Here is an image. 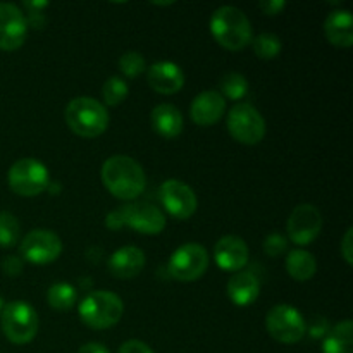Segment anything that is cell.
Segmentation results:
<instances>
[{
	"instance_id": "cell-1",
	"label": "cell",
	"mask_w": 353,
	"mask_h": 353,
	"mask_svg": "<svg viewBox=\"0 0 353 353\" xmlns=\"http://www.w3.org/2000/svg\"><path fill=\"white\" fill-rule=\"evenodd\" d=\"M103 186L112 193L116 199L130 202L138 199L145 192L147 176L140 162L128 155H114L102 164L100 171Z\"/></svg>"
},
{
	"instance_id": "cell-2",
	"label": "cell",
	"mask_w": 353,
	"mask_h": 353,
	"mask_svg": "<svg viewBox=\"0 0 353 353\" xmlns=\"http://www.w3.org/2000/svg\"><path fill=\"white\" fill-rule=\"evenodd\" d=\"M209 26L214 40L228 50H241L250 45L254 38L247 14L233 6H223L214 10Z\"/></svg>"
},
{
	"instance_id": "cell-3",
	"label": "cell",
	"mask_w": 353,
	"mask_h": 353,
	"mask_svg": "<svg viewBox=\"0 0 353 353\" xmlns=\"http://www.w3.org/2000/svg\"><path fill=\"white\" fill-rule=\"evenodd\" d=\"M69 130L81 138H97L109 126V112L105 105L92 97H78L71 100L64 110Z\"/></svg>"
},
{
	"instance_id": "cell-4",
	"label": "cell",
	"mask_w": 353,
	"mask_h": 353,
	"mask_svg": "<svg viewBox=\"0 0 353 353\" xmlns=\"http://www.w3.org/2000/svg\"><path fill=\"white\" fill-rule=\"evenodd\" d=\"M79 319L92 330H109L116 326L124 312V303L112 292H92L78 307Z\"/></svg>"
},
{
	"instance_id": "cell-5",
	"label": "cell",
	"mask_w": 353,
	"mask_h": 353,
	"mask_svg": "<svg viewBox=\"0 0 353 353\" xmlns=\"http://www.w3.org/2000/svg\"><path fill=\"white\" fill-rule=\"evenodd\" d=\"M0 326H2L3 336L14 345H26L33 341L37 336L38 314L33 307L24 300H14L6 303L2 314H0Z\"/></svg>"
},
{
	"instance_id": "cell-6",
	"label": "cell",
	"mask_w": 353,
	"mask_h": 353,
	"mask_svg": "<svg viewBox=\"0 0 353 353\" xmlns=\"http://www.w3.org/2000/svg\"><path fill=\"white\" fill-rule=\"evenodd\" d=\"M10 190L19 196H37L50 185V172L37 159H19L7 172Z\"/></svg>"
},
{
	"instance_id": "cell-7",
	"label": "cell",
	"mask_w": 353,
	"mask_h": 353,
	"mask_svg": "<svg viewBox=\"0 0 353 353\" xmlns=\"http://www.w3.org/2000/svg\"><path fill=\"white\" fill-rule=\"evenodd\" d=\"M269 336L285 345L299 343L305 336L307 324L302 314L288 303H278L265 316Z\"/></svg>"
},
{
	"instance_id": "cell-8",
	"label": "cell",
	"mask_w": 353,
	"mask_h": 353,
	"mask_svg": "<svg viewBox=\"0 0 353 353\" xmlns=\"http://www.w3.org/2000/svg\"><path fill=\"white\" fill-rule=\"evenodd\" d=\"M228 131L243 145H257L265 137V121L252 103H236L228 114Z\"/></svg>"
},
{
	"instance_id": "cell-9",
	"label": "cell",
	"mask_w": 353,
	"mask_h": 353,
	"mask_svg": "<svg viewBox=\"0 0 353 353\" xmlns=\"http://www.w3.org/2000/svg\"><path fill=\"white\" fill-rule=\"evenodd\" d=\"M209 268V254L200 243H185L169 257V274L183 283L196 281Z\"/></svg>"
},
{
	"instance_id": "cell-10",
	"label": "cell",
	"mask_w": 353,
	"mask_h": 353,
	"mask_svg": "<svg viewBox=\"0 0 353 353\" xmlns=\"http://www.w3.org/2000/svg\"><path fill=\"white\" fill-rule=\"evenodd\" d=\"M21 259L33 265H47L62 254V241L50 230H33L23 238L19 247Z\"/></svg>"
},
{
	"instance_id": "cell-11",
	"label": "cell",
	"mask_w": 353,
	"mask_h": 353,
	"mask_svg": "<svg viewBox=\"0 0 353 353\" xmlns=\"http://www.w3.org/2000/svg\"><path fill=\"white\" fill-rule=\"evenodd\" d=\"M159 199L165 212L179 221L190 219L199 207V200L192 186L179 179H165L159 190Z\"/></svg>"
},
{
	"instance_id": "cell-12",
	"label": "cell",
	"mask_w": 353,
	"mask_h": 353,
	"mask_svg": "<svg viewBox=\"0 0 353 353\" xmlns=\"http://www.w3.org/2000/svg\"><path fill=\"white\" fill-rule=\"evenodd\" d=\"M323 230V216L312 203H300L290 214L286 223V233L295 245H310Z\"/></svg>"
},
{
	"instance_id": "cell-13",
	"label": "cell",
	"mask_w": 353,
	"mask_h": 353,
	"mask_svg": "<svg viewBox=\"0 0 353 353\" xmlns=\"http://www.w3.org/2000/svg\"><path fill=\"white\" fill-rule=\"evenodd\" d=\"M124 226L141 234H159L165 228V216L159 207L148 202H133L121 207Z\"/></svg>"
},
{
	"instance_id": "cell-14",
	"label": "cell",
	"mask_w": 353,
	"mask_h": 353,
	"mask_svg": "<svg viewBox=\"0 0 353 353\" xmlns=\"http://www.w3.org/2000/svg\"><path fill=\"white\" fill-rule=\"evenodd\" d=\"M28 23L23 10L14 3H0V50L12 52L26 41Z\"/></svg>"
},
{
	"instance_id": "cell-15",
	"label": "cell",
	"mask_w": 353,
	"mask_h": 353,
	"mask_svg": "<svg viewBox=\"0 0 353 353\" xmlns=\"http://www.w3.org/2000/svg\"><path fill=\"white\" fill-rule=\"evenodd\" d=\"M214 259L219 269L226 272H238L248 264V245L243 238L226 234L219 238L214 247Z\"/></svg>"
},
{
	"instance_id": "cell-16",
	"label": "cell",
	"mask_w": 353,
	"mask_h": 353,
	"mask_svg": "<svg viewBox=\"0 0 353 353\" xmlns=\"http://www.w3.org/2000/svg\"><path fill=\"white\" fill-rule=\"evenodd\" d=\"M147 81L154 92L162 95H174L185 85V72L174 62L161 61L148 68Z\"/></svg>"
},
{
	"instance_id": "cell-17",
	"label": "cell",
	"mask_w": 353,
	"mask_h": 353,
	"mask_svg": "<svg viewBox=\"0 0 353 353\" xmlns=\"http://www.w3.org/2000/svg\"><path fill=\"white\" fill-rule=\"evenodd\" d=\"M226 112V100L216 90H207L193 99L190 116L196 126L209 128L216 124Z\"/></svg>"
},
{
	"instance_id": "cell-18",
	"label": "cell",
	"mask_w": 353,
	"mask_h": 353,
	"mask_svg": "<svg viewBox=\"0 0 353 353\" xmlns=\"http://www.w3.org/2000/svg\"><path fill=\"white\" fill-rule=\"evenodd\" d=\"M145 254L134 245H126L109 257V271L117 279H133L143 271Z\"/></svg>"
},
{
	"instance_id": "cell-19",
	"label": "cell",
	"mask_w": 353,
	"mask_h": 353,
	"mask_svg": "<svg viewBox=\"0 0 353 353\" xmlns=\"http://www.w3.org/2000/svg\"><path fill=\"white\" fill-rule=\"evenodd\" d=\"M228 299L236 307H248L261 295V283L250 271H238L226 285Z\"/></svg>"
},
{
	"instance_id": "cell-20",
	"label": "cell",
	"mask_w": 353,
	"mask_h": 353,
	"mask_svg": "<svg viewBox=\"0 0 353 353\" xmlns=\"http://www.w3.org/2000/svg\"><path fill=\"white\" fill-rule=\"evenodd\" d=\"M324 34L334 47L350 48L353 45V16L350 10L338 9L327 14L324 21Z\"/></svg>"
},
{
	"instance_id": "cell-21",
	"label": "cell",
	"mask_w": 353,
	"mask_h": 353,
	"mask_svg": "<svg viewBox=\"0 0 353 353\" xmlns=\"http://www.w3.org/2000/svg\"><path fill=\"white\" fill-rule=\"evenodd\" d=\"M152 126H154L155 133L161 134L165 140H174L183 133V121L181 110L172 103H159L152 110Z\"/></svg>"
},
{
	"instance_id": "cell-22",
	"label": "cell",
	"mask_w": 353,
	"mask_h": 353,
	"mask_svg": "<svg viewBox=\"0 0 353 353\" xmlns=\"http://www.w3.org/2000/svg\"><path fill=\"white\" fill-rule=\"evenodd\" d=\"M316 271V257L303 248H295L286 257V272L295 281H309L314 278Z\"/></svg>"
},
{
	"instance_id": "cell-23",
	"label": "cell",
	"mask_w": 353,
	"mask_h": 353,
	"mask_svg": "<svg viewBox=\"0 0 353 353\" xmlns=\"http://www.w3.org/2000/svg\"><path fill=\"white\" fill-rule=\"evenodd\" d=\"M323 353H353V324L343 321L323 338Z\"/></svg>"
},
{
	"instance_id": "cell-24",
	"label": "cell",
	"mask_w": 353,
	"mask_h": 353,
	"mask_svg": "<svg viewBox=\"0 0 353 353\" xmlns=\"http://www.w3.org/2000/svg\"><path fill=\"white\" fill-rule=\"evenodd\" d=\"M76 300H78V292L69 283H55L47 292L48 305L59 312L71 310L76 305Z\"/></svg>"
},
{
	"instance_id": "cell-25",
	"label": "cell",
	"mask_w": 353,
	"mask_h": 353,
	"mask_svg": "<svg viewBox=\"0 0 353 353\" xmlns=\"http://www.w3.org/2000/svg\"><path fill=\"white\" fill-rule=\"evenodd\" d=\"M252 47H254L255 55L264 61H272L281 54L283 43L278 34L274 33H261L252 38Z\"/></svg>"
},
{
	"instance_id": "cell-26",
	"label": "cell",
	"mask_w": 353,
	"mask_h": 353,
	"mask_svg": "<svg viewBox=\"0 0 353 353\" xmlns=\"http://www.w3.org/2000/svg\"><path fill=\"white\" fill-rule=\"evenodd\" d=\"M248 93V81L240 72H228L221 79V95L224 100H241Z\"/></svg>"
},
{
	"instance_id": "cell-27",
	"label": "cell",
	"mask_w": 353,
	"mask_h": 353,
	"mask_svg": "<svg viewBox=\"0 0 353 353\" xmlns=\"http://www.w3.org/2000/svg\"><path fill=\"white\" fill-rule=\"evenodd\" d=\"M130 95V86L119 76H112V78L107 79L102 86V97L103 102L110 107H116L119 103H123L126 100V97Z\"/></svg>"
},
{
	"instance_id": "cell-28",
	"label": "cell",
	"mask_w": 353,
	"mask_h": 353,
	"mask_svg": "<svg viewBox=\"0 0 353 353\" xmlns=\"http://www.w3.org/2000/svg\"><path fill=\"white\" fill-rule=\"evenodd\" d=\"M21 226L14 214L0 212V247L12 248L19 241Z\"/></svg>"
},
{
	"instance_id": "cell-29",
	"label": "cell",
	"mask_w": 353,
	"mask_h": 353,
	"mask_svg": "<svg viewBox=\"0 0 353 353\" xmlns=\"http://www.w3.org/2000/svg\"><path fill=\"white\" fill-rule=\"evenodd\" d=\"M119 69L126 78H138L140 74H143L147 71V62L145 57L137 50H128L124 52L119 57Z\"/></svg>"
},
{
	"instance_id": "cell-30",
	"label": "cell",
	"mask_w": 353,
	"mask_h": 353,
	"mask_svg": "<svg viewBox=\"0 0 353 353\" xmlns=\"http://www.w3.org/2000/svg\"><path fill=\"white\" fill-rule=\"evenodd\" d=\"M23 7L26 9V23L28 28H34V30H41L47 23V17H45L43 9H47L48 2L43 0H28L23 3Z\"/></svg>"
},
{
	"instance_id": "cell-31",
	"label": "cell",
	"mask_w": 353,
	"mask_h": 353,
	"mask_svg": "<svg viewBox=\"0 0 353 353\" xmlns=\"http://www.w3.org/2000/svg\"><path fill=\"white\" fill-rule=\"evenodd\" d=\"M286 248H288V240L281 233H278V231L265 236L264 252L268 257H279V255L285 254Z\"/></svg>"
},
{
	"instance_id": "cell-32",
	"label": "cell",
	"mask_w": 353,
	"mask_h": 353,
	"mask_svg": "<svg viewBox=\"0 0 353 353\" xmlns=\"http://www.w3.org/2000/svg\"><path fill=\"white\" fill-rule=\"evenodd\" d=\"M2 269L7 276H10V278H16V276H19L21 272H23L24 261L21 257H17V255H9V257L3 259Z\"/></svg>"
},
{
	"instance_id": "cell-33",
	"label": "cell",
	"mask_w": 353,
	"mask_h": 353,
	"mask_svg": "<svg viewBox=\"0 0 353 353\" xmlns=\"http://www.w3.org/2000/svg\"><path fill=\"white\" fill-rule=\"evenodd\" d=\"M330 323H327L324 317H316V319H312V323L309 324L305 333H309L310 336L316 338V340H321V338H324L330 333Z\"/></svg>"
},
{
	"instance_id": "cell-34",
	"label": "cell",
	"mask_w": 353,
	"mask_h": 353,
	"mask_svg": "<svg viewBox=\"0 0 353 353\" xmlns=\"http://www.w3.org/2000/svg\"><path fill=\"white\" fill-rule=\"evenodd\" d=\"M117 353H154L147 343L140 340H128L119 347Z\"/></svg>"
},
{
	"instance_id": "cell-35",
	"label": "cell",
	"mask_w": 353,
	"mask_h": 353,
	"mask_svg": "<svg viewBox=\"0 0 353 353\" xmlns=\"http://www.w3.org/2000/svg\"><path fill=\"white\" fill-rule=\"evenodd\" d=\"M352 238H353V230L348 228L347 233H345L343 240H341V255H343L345 262L348 265L353 264V243H352Z\"/></svg>"
},
{
	"instance_id": "cell-36",
	"label": "cell",
	"mask_w": 353,
	"mask_h": 353,
	"mask_svg": "<svg viewBox=\"0 0 353 353\" xmlns=\"http://www.w3.org/2000/svg\"><path fill=\"white\" fill-rule=\"evenodd\" d=\"M259 7H261V9L264 10V14H268V16H276V14H279L285 9L286 2H283V0H264V2L259 3Z\"/></svg>"
},
{
	"instance_id": "cell-37",
	"label": "cell",
	"mask_w": 353,
	"mask_h": 353,
	"mask_svg": "<svg viewBox=\"0 0 353 353\" xmlns=\"http://www.w3.org/2000/svg\"><path fill=\"white\" fill-rule=\"evenodd\" d=\"M105 226L109 228V230L112 231H117V230H123L124 226V219H123V214H121V209L117 210H112V212L109 214V216L105 217Z\"/></svg>"
},
{
	"instance_id": "cell-38",
	"label": "cell",
	"mask_w": 353,
	"mask_h": 353,
	"mask_svg": "<svg viewBox=\"0 0 353 353\" xmlns=\"http://www.w3.org/2000/svg\"><path fill=\"white\" fill-rule=\"evenodd\" d=\"M78 353H110V352L109 348L103 347L102 343H95V341H92V343L83 345V347L78 350Z\"/></svg>"
},
{
	"instance_id": "cell-39",
	"label": "cell",
	"mask_w": 353,
	"mask_h": 353,
	"mask_svg": "<svg viewBox=\"0 0 353 353\" xmlns=\"http://www.w3.org/2000/svg\"><path fill=\"white\" fill-rule=\"evenodd\" d=\"M3 307H6V302H3V299H2V296H0V314H2Z\"/></svg>"
}]
</instances>
